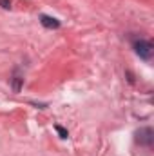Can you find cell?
<instances>
[{
	"label": "cell",
	"mask_w": 154,
	"mask_h": 156,
	"mask_svg": "<svg viewBox=\"0 0 154 156\" xmlns=\"http://www.w3.org/2000/svg\"><path fill=\"white\" fill-rule=\"evenodd\" d=\"M0 5H2L4 9H9V7H11V4H9V0H0Z\"/></svg>",
	"instance_id": "obj_6"
},
{
	"label": "cell",
	"mask_w": 154,
	"mask_h": 156,
	"mask_svg": "<svg viewBox=\"0 0 154 156\" xmlns=\"http://www.w3.org/2000/svg\"><path fill=\"white\" fill-rule=\"evenodd\" d=\"M20 82H22V78H15V82H13L15 91H20Z\"/></svg>",
	"instance_id": "obj_5"
},
{
	"label": "cell",
	"mask_w": 154,
	"mask_h": 156,
	"mask_svg": "<svg viewBox=\"0 0 154 156\" xmlns=\"http://www.w3.org/2000/svg\"><path fill=\"white\" fill-rule=\"evenodd\" d=\"M40 22H42V26L47 27V29H56V27H60V22H58L56 18H53V16H47V15H42V16H40Z\"/></svg>",
	"instance_id": "obj_3"
},
{
	"label": "cell",
	"mask_w": 154,
	"mask_h": 156,
	"mask_svg": "<svg viewBox=\"0 0 154 156\" xmlns=\"http://www.w3.org/2000/svg\"><path fill=\"white\" fill-rule=\"evenodd\" d=\"M56 133H58V134H60L62 138H67V131H65V129H64L62 125H56Z\"/></svg>",
	"instance_id": "obj_4"
},
{
	"label": "cell",
	"mask_w": 154,
	"mask_h": 156,
	"mask_svg": "<svg viewBox=\"0 0 154 156\" xmlns=\"http://www.w3.org/2000/svg\"><path fill=\"white\" fill-rule=\"evenodd\" d=\"M136 136H138V142H140L142 145H152L154 131L151 129V127H143V129H140V131L136 133Z\"/></svg>",
	"instance_id": "obj_2"
},
{
	"label": "cell",
	"mask_w": 154,
	"mask_h": 156,
	"mask_svg": "<svg viewBox=\"0 0 154 156\" xmlns=\"http://www.w3.org/2000/svg\"><path fill=\"white\" fill-rule=\"evenodd\" d=\"M134 51H136V55H138L140 58L149 60V58L152 56L154 45L149 40H138V42H134Z\"/></svg>",
	"instance_id": "obj_1"
}]
</instances>
